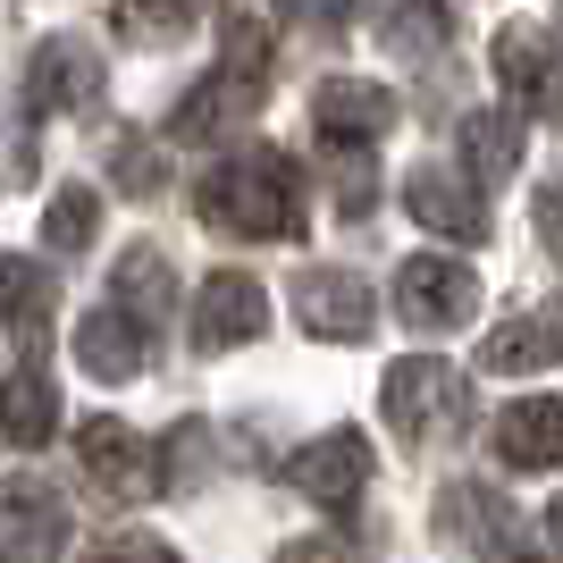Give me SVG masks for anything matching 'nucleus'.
Masks as SVG:
<instances>
[{"instance_id":"1","label":"nucleus","mask_w":563,"mask_h":563,"mask_svg":"<svg viewBox=\"0 0 563 563\" xmlns=\"http://www.w3.org/2000/svg\"><path fill=\"white\" fill-rule=\"evenodd\" d=\"M269 68H278V43H269V18L261 9H228V51H219V68L177 101L168 118V135L177 143H219L244 110H261L269 93Z\"/></svg>"},{"instance_id":"2","label":"nucleus","mask_w":563,"mask_h":563,"mask_svg":"<svg viewBox=\"0 0 563 563\" xmlns=\"http://www.w3.org/2000/svg\"><path fill=\"white\" fill-rule=\"evenodd\" d=\"M202 228L244 235V244H269V235L303 228V177L286 152H253V161H228L202 186Z\"/></svg>"},{"instance_id":"3","label":"nucleus","mask_w":563,"mask_h":563,"mask_svg":"<svg viewBox=\"0 0 563 563\" xmlns=\"http://www.w3.org/2000/svg\"><path fill=\"white\" fill-rule=\"evenodd\" d=\"M378 412H387V429H396L404 446H446L454 429L471 421V387L446 371V362L412 353V362H396V371H387V387H378Z\"/></svg>"},{"instance_id":"4","label":"nucleus","mask_w":563,"mask_h":563,"mask_svg":"<svg viewBox=\"0 0 563 563\" xmlns=\"http://www.w3.org/2000/svg\"><path fill=\"white\" fill-rule=\"evenodd\" d=\"M76 454H85V479H93L110 505H152V496L168 488V463L161 446H143L126 421H85V438H76Z\"/></svg>"},{"instance_id":"5","label":"nucleus","mask_w":563,"mask_h":563,"mask_svg":"<svg viewBox=\"0 0 563 563\" xmlns=\"http://www.w3.org/2000/svg\"><path fill=\"white\" fill-rule=\"evenodd\" d=\"M68 547V505L51 496V479L18 471L0 479V563H51Z\"/></svg>"},{"instance_id":"6","label":"nucleus","mask_w":563,"mask_h":563,"mask_svg":"<svg viewBox=\"0 0 563 563\" xmlns=\"http://www.w3.org/2000/svg\"><path fill=\"white\" fill-rule=\"evenodd\" d=\"M25 93H34V110H101L110 68H101L93 43H76V34H43V51L25 59Z\"/></svg>"},{"instance_id":"7","label":"nucleus","mask_w":563,"mask_h":563,"mask_svg":"<svg viewBox=\"0 0 563 563\" xmlns=\"http://www.w3.org/2000/svg\"><path fill=\"white\" fill-rule=\"evenodd\" d=\"M396 311L412 320V329H463L471 311H479V278H471L463 261L446 253H421V261H404V278H396Z\"/></svg>"},{"instance_id":"8","label":"nucleus","mask_w":563,"mask_h":563,"mask_svg":"<svg viewBox=\"0 0 563 563\" xmlns=\"http://www.w3.org/2000/svg\"><path fill=\"white\" fill-rule=\"evenodd\" d=\"M396 126V93L371 85V76H329L320 93H311V135L329 143V152H362Z\"/></svg>"},{"instance_id":"9","label":"nucleus","mask_w":563,"mask_h":563,"mask_svg":"<svg viewBox=\"0 0 563 563\" xmlns=\"http://www.w3.org/2000/svg\"><path fill=\"white\" fill-rule=\"evenodd\" d=\"M496 76H505V93H514L521 110L563 118V43L547 25H505V34H496Z\"/></svg>"},{"instance_id":"10","label":"nucleus","mask_w":563,"mask_h":563,"mask_svg":"<svg viewBox=\"0 0 563 563\" xmlns=\"http://www.w3.org/2000/svg\"><path fill=\"white\" fill-rule=\"evenodd\" d=\"M295 311H303V329L329 336V345H362V336L378 329V303L353 269H303V278H295Z\"/></svg>"},{"instance_id":"11","label":"nucleus","mask_w":563,"mask_h":563,"mask_svg":"<svg viewBox=\"0 0 563 563\" xmlns=\"http://www.w3.org/2000/svg\"><path fill=\"white\" fill-rule=\"evenodd\" d=\"M286 479L311 496V505H329V514H345L353 496L371 488V446L353 438V429H329L320 446H303L295 463H286Z\"/></svg>"},{"instance_id":"12","label":"nucleus","mask_w":563,"mask_h":563,"mask_svg":"<svg viewBox=\"0 0 563 563\" xmlns=\"http://www.w3.org/2000/svg\"><path fill=\"white\" fill-rule=\"evenodd\" d=\"M261 278H244V269H219L211 286H202V311H194V345L202 353H228L244 345V336H261Z\"/></svg>"},{"instance_id":"13","label":"nucleus","mask_w":563,"mask_h":563,"mask_svg":"<svg viewBox=\"0 0 563 563\" xmlns=\"http://www.w3.org/2000/svg\"><path fill=\"white\" fill-rule=\"evenodd\" d=\"M404 211L421 219L429 235H454V244H479V235H488V202H479L463 177H446V168H421V177L404 186Z\"/></svg>"},{"instance_id":"14","label":"nucleus","mask_w":563,"mask_h":563,"mask_svg":"<svg viewBox=\"0 0 563 563\" xmlns=\"http://www.w3.org/2000/svg\"><path fill=\"white\" fill-rule=\"evenodd\" d=\"M496 463L505 471H555L563 463V404L530 396L514 412H496Z\"/></svg>"},{"instance_id":"15","label":"nucleus","mask_w":563,"mask_h":563,"mask_svg":"<svg viewBox=\"0 0 563 563\" xmlns=\"http://www.w3.org/2000/svg\"><path fill=\"white\" fill-rule=\"evenodd\" d=\"M438 530H446L454 547H471V555H505V547H514V505H505V496L496 488H446L438 496Z\"/></svg>"},{"instance_id":"16","label":"nucleus","mask_w":563,"mask_h":563,"mask_svg":"<svg viewBox=\"0 0 563 563\" xmlns=\"http://www.w3.org/2000/svg\"><path fill=\"white\" fill-rule=\"evenodd\" d=\"M547 362H563V303H539L521 311V320H505V329L479 345V371H547Z\"/></svg>"},{"instance_id":"17","label":"nucleus","mask_w":563,"mask_h":563,"mask_svg":"<svg viewBox=\"0 0 563 563\" xmlns=\"http://www.w3.org/2000/svg\"><path fill=\"white\" fill-rule=\"evenodd\" d=\"M143 353H152V336H143L118 303L85 311V329H76V362H85L93 378H143Z\"/></svg>"},{"instance_id":"18","label":"nucleus","mask_w":563,"mask_h":563,"mask_svg":"<svg viewBox=\"0 0 563 563\" xmlns=\"http://www.w3.org/2000/svg\"><path fill=\"white\" fill-rule=\"evenodd\" d=\"M110 303L135 320V329H161L168 311H177V278H168V261L152 253V244H135V253L110 269Z\"/></svg>"},{"instance_id":"19","label":"nucleus","mask_w":563,"mask_h":563,"mask_svg":"<svg viewBox=\"0 0 563 563\" xmlns=\"http://www.w3.org/2000/svg\"><path fill=\"white\" fill-rule=\"evenodd\" d=\"M51 429H59L51 378L43 371H9V378H0V438H9V446H43Z\"/></svg>"},{"instance_id":"20","label":"nucleus","mask_w":563,"mask_h":563,"mask_svg":"<svg viewBox=\"0 0 563 563\" xmlns=\"http://www.w3.org/2000/svg\"><path fill=\"white\" fill-rule=\"evenodd\" d=\"M463 161H471V177H479V186L514 177V161H521V118H514V110H471V118H463Z\"/></svg>"},{"instance_id":"21","label":"nucleus","mask_w":563,"mask_h":563,"mask_svg":"<svg viewBox=\"0 0 563 563\" xmlns=\"http://www.w3.org/2000/svg\"><path fill=\"white\" fill-rule=\"evenodd\" d=\"M446 34H454L446 0H396V9H387V51H404V59H429Z\"/></svg>"},{"instance_id":"22","label":"nucleus","mask_w":563,"mask_h":563,"mask_svg":"<svg viewBox=\"0 0 563 563\" xmlns=\"http://www.w3.org/2000/svg\"><path fill=\"white\" fill-rule=\"evenodd\" d=\"M93 219H101V194L76 177V186L43 211V244H51V253H85V244H93Z\"/></svg>"},{"instance_id":"23","label":"nucleus","mask_w":563,"mask_h":563,"mask_svg":"<svg viewBox=\"0 0 563 563\" xmlns=\"http://www.w3.org/2000/svg\"><path fill=\"white\" fill-rule=\"evenodd\" d=\"M43 311H51L43 269H34V261H18V253H0V320H9V329H34Z\"/></svg>"},{"instance_id":"24","label":"nucleus","mask_w":563,"mask_h":563,"mask_svg":"<svg viewBox=\"0 0 563 563\" xmlns=\"http://www.w3.org/2000/svg\"><path fill=\"white\" fill-rule=\"evenodd\" d=\"M118 25H126L135 43H177L194 25V0H118Z\"/></svg>"},{"instance_id":"25","label":"nucleus","mask_w":563,"mask_h":563,"mask_svg":"<svg viewBox=\"0 0 563 563\" xmlns=\"http://www.w3.org/2000/svg\"><path fill=\"white\" fill-rule=\"evenodd\" d=\"M85 563H177V555H168L161 539H143V530H118V539H101Z\"/></svg>"},{"instance_id":"26","label":"nucleus","mask_w":563,"mask_h":563,"mask_svg":"<svg viewBox=\"0 0 563 563\" xmlns=\"http://www.w3.org/2000/svg\"><path fill=\"white\" fill-rule=\"evenodd\" d=\"M530 219H539L547 253H563V177H547V186H539V211H530Z\"/></svg>"},{"instance_id":"27","label":"nucleus","mask_w":563,"mask_h":563,"mask_svg":"<svg viewBox=\"0 0 563 563\" xmlns=\"http://www.w3.org/2000/svg\"><path fill=\"white\" fill-rule=\"evenodd\" d=\"M278 563H345V547H336V539H295Z\"/></svg>"},{"instance_id":"28","label":"nucleus","mask_w":563,"mask_h":563,"mask_svg":"<svg viewBox=\"0 0 563 563\" xmlns=\"http://www.w3.org/2000/svg\"><path fill=\"white\" fill-rule=\"evenodd\" d=\"M295 9H303L311 25H336V18H345V9H353V0H295Z\"/></svg>"},{"instance_id":"29","label":"nucleus","mask_w":563,"mask_h":563,"mask_svg":"<svg viewBox=\"0 0 563 563\" xmlns=\"http://www.w3.org/2000/svg\"><path fill=\"white\" fill-rule=\"evenodd\" d=\"M521 563H555V555H521Z\"/></svg>"},{"instance_id":"30","label":"nucleus","mask_w":563,"mask_h":563,"mask_svg":"<svg viewBox=\"0 0 563 563\" xmlns=\"http://www.w3.org/2000/svg\"><path fill=\"white\" fill-rule=\"evenodd\" d=\"M555 539H563V505H555Z\"/></svg>"}]
</instances>
